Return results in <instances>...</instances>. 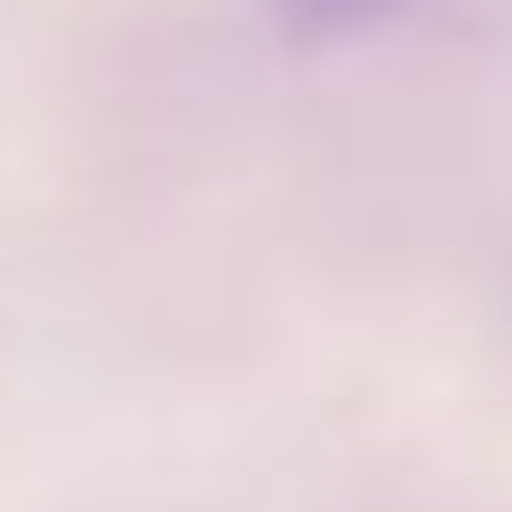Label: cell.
I'll list each match as a JSON object with an SVG mask.
<instances>
[{
	"label": "cell",
	"mask_w": 512,
	"mask_h": 512,
	"mask_svg": "<svg viewBox=\"0 0 512 512\" xmlns=\"http://www.w3.org/2000/svg\"><path fill=\"white\" fill-rule=\"evenodd\" d=\"M294 19H313V29H361V19H380L389 0H285Z\"/></svg>",
	"instance_id": "6da1fadb"
}]
</instances>
